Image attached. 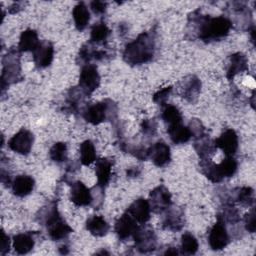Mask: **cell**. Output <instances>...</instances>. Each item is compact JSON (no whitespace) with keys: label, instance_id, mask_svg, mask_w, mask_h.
<instances>
[{"label":"cell","instance_id":"1","mask_svg":"<svg viewBox=\"0 0 256 256\" xmlns=\"http://www.w3.org/2000/svg\"><path fill=\"white\" fill-rule=\"evenodd\" d=\"M232 27L233 25L227 17L203 15L200 13V10L197 9L188 17L187 33L192 34V38L210 43L225 38L230 33Z\"/></svg>","mask_w":256,"mask_h":256},{"label":"cell","instance_id":"2","mask_svg":"<svg viewBox=\"0 0 256 256\" xmlns=\"http://www.w3.org/2000/svg\"><path fill=\"white\" fill-rule=\"evenodd\" d=\"M156 38L153 32H142L129 42L123 51V60L131 66L145 64L155 55Z\"/></svg>","mask_w":256,"mask_h":256},{"label":"cell","instance_id":"3","mask_svg":"<svg viewBox=\"0 0 256 256\" xmlns=\"http://www.w3.org/2000/svg\"><path fill=\"white\" fill-rule=\"evenodd\" d=\"M38 222L43 225L49 238L53 241H61L73 231L58 211L55 202L42 207L37 214Z\"/></svg>","mask_w":256,"mask_h":256},{"label":"cell","instance_id":"4","mask_svg":"<svg viewBox=\"0 0 256 256\" xmlns=\"http://www.w3.org/2000/svg\"><path fill=\"white\" fill-rule=\"evenodd\" d=\"M118 107L110 99L88 105L83 110V118L92 125L101 124L104 121H115L117 119Z\"/></svg>","mask_w":256,"mask_h":256},{"label":"cell","instance_id":"5","mask_svg":"<svg viewBox=\"0 0 256 256\" xmlns=\"http://www.w3.org/2000/svg\"><path fill=\"white\" fill-rule=\"evenodd\" d=\"M20 51L10 49L2 60V74H1V88L2 94L6 87L10 84L16 83L22 79L21 65H20Z\"/></svg>","mask_w":256,"mask_h":256},{"label":"cell","instance_id":"6","mask_svg":"<svg viewBox=\"0 0 256 256\" xmlns=\"http://www.w3.org/2000/svg\"><path fill=\"white\" fill-rule=\"evenodd\" d=\"M230 242L229 233L226 227V223L222 217L218 214L217 221L210 229L208 234V243L212 250L219 251L224 249Z\"/></svg>","mask_w":256,"mask_h":256},{"label":"cell","instance_id":"7","mask_svg":"<svg viewBox=\"0 0 256 256\" xmlns=\"http://www.w3.org/2000/svg\"><path fill=\"white\" fill-rule=\"evenodd\" d=\"M100 85V75L95 65L86 64L83 65L79 75L78 87L85 94V96L91 95Z\"/></svg>","mask_w":256,"mask_h":256},{"label":"cell","instance_id":"8","mask_svg":"<svg viewBox=\"0 0 256 256\" xmlns=\"http://www.w3.org/2000/svg\"><path fill=\"white\" fill-rule=\"evenodd\" d=\"M97 45L89 42H86L81 46L78 52L77 61L83 63V65L90 64L92 60L96 61H104L108 60L112 57V52L108 48L96 47Z\"/></svg>","mask_w":256,"mask_h":256},{"label":"cell","instance_id":"9","mask_svg":"<svg viewBox=\"0 0 256 256\" xmlns=\"http://www.w3.org/2000/svg\"><path fill=\"white\" fill-rule=\"evenodd\" d=\"M135 247L140 253H150L157 247V237L150 227L138 226L133 234Z\"/></svg>","mask_w":256,"mask_h":256},{"label":"cell","instance_id":"10","mask_svg":"<svg viewBox=\"0 0 256 256\" xmlns=\"http://www.w3.org/2000/svg\"><path fill=\"white\" fill-rule=\"evenodd\" d=\"M148 201L151 211L162 214L172 205V195L164 185H159L150 192Z\"/></svg>","mask_w":256,"mask_h":256},{"label":"cell","instance_id":"11","mask_svg":"<svg viewBox=\"0 0 256 256\" xmlns=\"http://www.w3.org/2000/svg\"><path fill=\"white\" fill-rule=\"evenodd\" d=\"M34 143V135L27 129H20L8 141V147L15 153L27 155L30 153Z\"/></svg>","mask_w":256,"mask_h":256},{"label":"cell","instance_id":"12","mask_svg":"<svg viewBox=\"0 0 256 256\" xmlns=\"http://www.w3.org/2000/svg\"><path fill=\"white\" fill-rule=\"evenodd\" d=\"M229 5L228 10L230 15H232L231 17H233V19L230 20L232 25L237 24L241 29H247L249 31L254 26L249 8L241 2H232Z\"/></svg>","mask_w":256,"mask_h":256},{"label":"cell","instance_id":"13","mask_svg":"<svg viewBox=\"0 0 256 256\" xmlns=\"http://www.w3.org/2000/svg\"><path fill=\"white\" fill-rule=\"evenodd\" d=\"M164 215L162 217V227L166 230L173 231V232H178L180 231L185 222V217H184V210L181 207L175 206L172 207V205L163 212Z\"/></svg>","mask_w":256,"mask_h":256},{"label":"cell","instance_id":"14","mask_svg":"<svg viewBox=\"0 0 256 256\" xmlns=\"http://www.w3.org/2000/svg\"><path fill=\"white\" fill-rule=\"evenodd\" d=\"M216 148L223 151L225 156H234L239 147V138L235 130L226 129L217 139L214 140Z\"/></svg>","mask_w":256,"mask_h":256},{"label":"cell","instance_id":"15","mask_svg":"<svg viewBox=\"0 0 256 256\" xmlns=\"http://www.w3.org/2000/svg\"><path fill=\"white\" fill-rule=\"evenodd\" d=\"M201 81L196 75H188L180 82L181 96L189 103H195L201 92Z\"/></svg>","mask_w":256,"mask_h":256},{"label":"cell","instance_id":"16","mask_svg":"<svg viewBox=\"0 0 256 256\" xmlns=\"http://www.w3.org/2000/svg\"><path fill=\"white\" fill-rule=\"evenodd\" d=\"M148 159H151L154 165L164 167L171 160V151L168 144L164 141H158L148 147Z\"/></svg>","mask_w":256,"mask_h":256},{"label":"cell","instance_id":"17","mask_svg":"<svg viewBox=\"0 0 256 256\" xmlns=\"http://www.w3.org/2000/svg\"><path fill=\"white\" fill-rule=\"evenodd\" d=\"M137 223L145 224L151 216V207L149 201L144 198H138L132 202L126 211Z\"/></svg>","mask_w":256,"mask_h":256},{"label":"cell","instance_id":"18","mask_svg":"<svg viewBox=\"0 0 256 256\" xmlns=\"http://www.w3.org/2000/svg\"><path fill=\"white\" fill-rule=\"evenodd\" d=\"M138 226V223L127 212H125L115 222L114 230L118 239L125 241L133 236Z\"/></svg>","mask_w":256,"mask_h":256},{"label":"cell","instance_id":"19","mask_svg":"<svg viewBox=\"0 0 256 256\" xmlns=\"http://www.w3.org/2000/svg\"><path fill=\"white\" fill-rule=\"evenodd\" d=\"M247 70L248 60L244 53L236 52L228 57L226 63V77L228 80H233L236 75L246 72Z\"/></svg>","mask_w":256,"mask_h":256},{"label":"cell","instance_id":"20","mask_svg":"<svg viewBox=\"0 0 256 256\" xmlns=\"http://www.w3.org/2000/svg\"><path fill=\"white\" fill-rule=\"evenodd\" d=\"M70 200L76 206H91L92 192L83 182L75 181L70 189Z\"/></svg>","mask_w":256,"mask_h":256},{"label":"cell","instance_id":"21","mask_svg":"<svg viewBox=\"0 0 256 256\" xmlns=\"http://www.w3.org/2000/svg\"><path fill=\"white\" fill-rule=\"evenodd\" d=\"M54 58V46L49 41H42L33 52V61L38 68H46L51 65Z\"/></svg>","mask_w":256,"mask_h":256},{"label":"cell","instance_id":"22","mask_svg":"<svg viewBox=\"0 0 256 256\" xmlns=\"http://www.w3.org/2000/svg\"><path fill=\"white\" fill-rule=\"evenodd\" d=\"M113 160L107 157L99 158L96 160L95 174L97 177V184L105 188L111 180Z\"/></svg>","mask_w":256,"mask_h":256},{"label":"cell","instance_id":"23","mask_svg":"<svg viewBox=\"0 0 256 256\" xmlns=\"http://www.w3.org/2000/svg\"><path fill=\"white\" fill-rule=\"evenodd\" d=\"M35 186V180L30 175H18L11 182V189L17 197H25L29 195Z\"/></svg>","mask_w":256,"mask_h":256},{"label":"cell","instance_id":"24","mask_svg":"<svg viewBox=\"0 0 256 256\" xmlns=\"http://www.w3.org/2000/svg\"><path fill=\"white\" fill-rule=\"evenodd\" d=\"M194 149L198 154L200 160L210 159V157L214 155L217 151L214 140H212L207 133L194 139Z\"/></svg>","mask_w":256,"mask_h":256},{"label":"cell","instance_id":"25","mask_svg":"<svg viewBox=\"0 0 256 256\" xmlns=\"http://www.w3.org/2000/svg\"><path fill=\"white\" fill-rule=\"evenodd\" d=\"M85 94L81 91L79 87L70 88L64 100L63 110L68 113H76L80 109Z\"/></svg>","mask_w":256,"mask_h":256},{"label":"cell","instance_id":"26","mask_svg":"<svg viewBox=\"0 0 256 256\" xmlns=\"http://www.w3.org/2000/svg\"><path fill=\"white\" fill-rule=\"evenodd\" d=\"M33 235L34 233L24 232L13 237L12 245L17 254H27L34 248L35 239Z\"/></svg>","mask_w":256,"mask_h":256},{"label":"cell","instance_id":"27","mask_svg":"<svg viewBox=\"0 0 256 256\" xmlns=\"http://www.w3.org/2000/svg\"><path fill=\"white\" fill-rule=\"evenodd\" d=\"M40 40L38 38V34L33 29H26L24 30L19 38L18 43V50L20 52H29L32 53L38 48L40 45Z\"/></svg>","mask_w":256,"mask_h":256},{"label":"cell","instance_id":"28","mask_svg":"<svg viewBox=\"0 0 256 256\" xmlns=\"http://www.w3.org/2000/svg\"><path fill=\"white\" fill-rule=\"evenodd\" d=\"M86 229L90 234L96 237L105 236L110 229L108 222L99 215H93L86 220Z\"/></svg>","mask_w":256,"mask_h":256},{"label":"cell","instance_id":"29","mask_svg":"<svg viewBox=\"0 0 256 256\" xmlns=\"http://www.w3.org/2000/svg\"><path fill=\"white\" fill-rule=\"evenodd\" d=\"M167 132L170 137V140L174 144H184L187 143L192 138L190 129L188 128V126L183 125L182 122L168 126Z\"/></svg>","mask_w":256,"mask_h":256},{"label":"cell","instance_id":"30","mask_svg":"<svg viewBox=\"0 0 256 256\" xmlns=\"http://www.w3.org/2000/svg\"><path fill=\"white\" fill-rule=\"evenodd\" d=\"M72 16L75 27L78 31H83L86 29L90 21V12L84 2H79L74 6Z\"/></svg>","mask_w":256,"mask_h":256},{"label":"cell","instance_id":"31","mask_svg":"<svg viewBox=\"0 0 256 256\" xmlns=\"http://www.w3.org/2000/svg\"><path fill=\"white\" fill-rule=\"evenodd\" d=\"M229 200L243 206H252L254 203V190L251 187H236L231 191Z\"/></svg>","mask_w":256,"mask_h":256},{"label":"cell","instance_id":"32","mask_svg":"<svg viewBox=\"0 0 256 256\" xmlns=\"http://www.w3.org/2000/svg\"><path fill=\"white\" fill-rule=\"evenodd\" d=\"M110 29L107 26V24L103 21H99L97 23H95L92 28H91V32H90V42L95 44V45H99L102 46L106 43L109 35H110Z\"/></svg>","mask_w":256,"mask_h":256},{"label":"cell","instance_id":"33","mask_svg":"<svg viewBox=\"0 0 256 256\" xmlns=\"http://www.w3.org/2000/svg\"><path fill=\"white\" fill-rule=\"evenodd\" d=\"M217 168L222 180L232 177L238 169V163L233 156H226L220 163H217Z\"/></svg>","mask_w":256,"mask_h":256},{"label":"cell","instance_id":"34","mask_svg":"<svg viewBox=\"0 0 256 256\" xmlns=\"http://www.w3.org/2000/svg\"><path fill=\"white\" fill-rule=\"evenodd\" d=\"M161 119L167 126H171L177 123H181L183 120L180 110L172 104H167L164 106L161 112Z\"/></svg>","mask_w":256,"mask_h":256},{"label":"cell","instance_id":"35","mask_svg":"<svg viewBox=\"0 0 256 256\" xmlns=\"http://www.w3.org/2000/svg\"><path fill=\"white\" fill-rule=\"evenodd\" d=\"M96 160V150L91 140H85L80 145V162L82 165L89 166Z\"/></svg>","mask_w":256,"mask_h":256},{"label":"cell","instance_id":"36","mask_svg":"<svg viewBox=\"0 0 256 256\" xmlns=\"http://www.w3.org/2000/svg\"><path fill=\"white\" fill-rule=\"evenodd\" d=\"M219 215L222 217L224 222L229 225H236L240 222V215L237 210V208L233 205V202L231 201H225L222 212L219 213Z\"/></svg>","mask_w":256,"mask_h":256},{"label":"cell","instance_id":"37","mask_svg":"<svg viewBox=\"0 0 256 256\" xmlns=\"http://www.w3.org/2000/svg\"><path fill=\"white\" fill-rule=\"evenodd\" d=\"M198 241L196 237L191 234L190 232H185L181 236V254H188V255H193L198 251Z\"/></svg>","mask_w":256,"mask_h":256},{"label":"cell","instance_id":"38","mask_svg":"<svg viewBox=\"0 0 256 256\" xmlns=\"http://www.w3.org/2000/svg\"><path fill=\"white\" fill-rule=\"evenodd\" d=\"M49 156L52 161L56 163H63L67 160L68 152H67V145L64 142H56L50 148Z\"/></svg>","mask_w":256,"mask_h":256},{"label":"cell","instance_id":"39","mask_svg":"<svg viewBox=\"0 0 256 256\" xmlns=\"http://www.w3.org/2000/svg\"><path fill=\"white\" fill-rule=\"evenodd\" d=\"M172 86H166V87H163L161 89H159L157 92L154 93L152 99H153V102L158 104V105H161V106H164L169 98V96L171 95L172 93Z\"/></svg>","mask_w":256,"mask_h":256},{"label":"cell","instance_id":"40","mask_svg":"<svg viewBox=\"0 0 256 256\" xmlns=\"http://www.w3.org/2000/svg\"><path fill=\"white\" fill-rule=\"evenodd\" d=\"M91 192H92V203H91V207H93L94 209H99L104 201V188L99 186L98 184L96 186H94L93 188H91Z\"/></svg>","mask_w":256,"mask_h":256},{"label":"cell","instance_id":"41","mask_svg":"<svg viewBox=\"0 0 256 256\" xmlns=\"http://www.w3.org/2000/svg\"><path fill=\"white\" fill-rule=\"evenodd\" d=\"M142 134L146 137H153L157 132V121L154 118L145 119L141 122Z\"/></svg>","mask_w":256,"mask_h":256},{"label":"cell","instance_id":"42","mask_svg":"<svg viewBox=\"0 0 256 256\" xmlns=\"http://www.w3.org/2000/svg\"><path fill=\"white\" fill-rule=\"evenodd\" d=\"M188 128L190 129L191 131V134H192V137L195 139V138H198L200 136H203L204 134H206V130H205V127L204 125L202 124V122L199 120V119H192L190 122H189V125H188Z\"/></svg>","mask_w":256,"mask_h":256},{"label":"cell","instance_id":"43","mask_svg":"<svg viewBox=\"0 0 256 256\" xmlns=\"http://www.w3.org/2000/svg\"><path fill=\"white\" fill-rule=\"evenodd\" d=\"M244 227L249 233H254L256 231V218H255V209L252 208L244 216Z\"/></svg>","mask_w":256,"mask_h":256},{"label":"cell","instance_id":"44","mask_svg":"<svg viewBox=\"0 0 256 256\" xmlns=\"http://www.w3.org/2000/svg\"><path fill=\"white\" fill-rule=\"evenodd\" d=\"M90 8H91V10L93 11L94 14L102 15V14L105 13V11L107 9V3L104 2V1L95 0V1H92L90 3Z\"/></svg>","mask_w":256,"mask_h":256},{"label":"cell","instance_id":"45","mask_svg":"<svg viewBox=\"0 0 256 256\" xmlns=\"http://www.w3.org/2000/svg\"><path fill=\"white\" fill-rule=\"evenodd\" d=\"M1 236H2V241H1L0 253L2 255H5L10 250V237L5 233L4 230L1 231Z\"/></svg>","mask_w":256,"mask_h":256},{"label":"cell","instance_id":"46","mask_svg":"<svg viewBox=\"0 0 256 256\" xmlns=\"http://www.w3.org/2000/svg\"><path fill=\"white\" fill-rule=\"evenodd\" d=\"M8 9H9V12H10L11 14H15V13H17V12H19L20 10L23 9V3H22V2H14V3H12V5L10 6V8H8Z\"/></svg>","mask_w":256,"mask_h":256},{"label":"cell","instance_id":"47","mask_svg":"<svg viewBox=\"0 0 256 256\" xmlns=\"http://www.w3.org/2000/svg\"><path fill=\"white\" fill-rule=\"evenodd\" d=\"M163 254L164 255H179V254H181V251L179 249H177L176 247L169 246L166 248V250Z\"/></svg>","mask_w":256,"mask_h":256},{"label":"cell","instance_id":"48","mask_svg":"<svg viewBox=\"0 0 256 256\" xmlns=\"http://www.w3.org/2000/svg\"><path fill=\"white\" fill-rule=\"evenodd\" d=\"M141 173V170L140 168L138 167H133V168H130L129 170H127V176L129 177H138Z\"/></svg>","mask_w":256,"mask_h":256},{"label":"cell","instance_id":"49","mask_svg":"<svg viewBox=\"0 0 256 256\" xmlns=\"http://www.w3.org/2000/svg\"><path fill=\"white\" fill-rule=\"evenodd\" d=\"M59 251H60V253H62V254H67V253H68V246H67V245H62V246L59 248Z\"/></svg>","mask_w":256,"mask_h":256}]
</instances>
